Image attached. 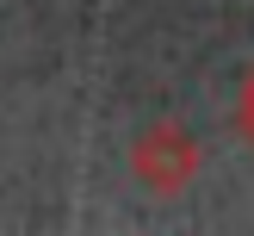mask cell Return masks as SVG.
Returning a JSON list of instances; mask_svg holds the SVG:
<instances>
[{
  "instance_id": "2",
  "label": "cell",
  "mask_w": 254,
  "mask_h": 236,
  "mask_svg": "<svg viewBox=\"0 0 254 236\" xmlns=\"http://www.w3.org/2000/svg\"><path fill=\"white\" fill-rule=\"evenodd\" d=\"M236 131H242L248 149H254V69L242 75V93H236Z\"/></svg>"
},
{
  "instance_id": "1",
  "label": "cell",
  "mask_w": 254,
  "mask_h": 236,
  "mask_svg": "<svg viewBox=\"0 0 254 236\" xmlns=\"http://www.w3.org/2000/svg\"><path fill=\"white\" fill-rule=\"evenodd\" d=\"M198 168H205V149H198V137L186 131V124H174V118L143 124L136 143H130V174L149 186V193H161V199L186 193V186L198 180Z\"/></svg>"
}]
</instances>
